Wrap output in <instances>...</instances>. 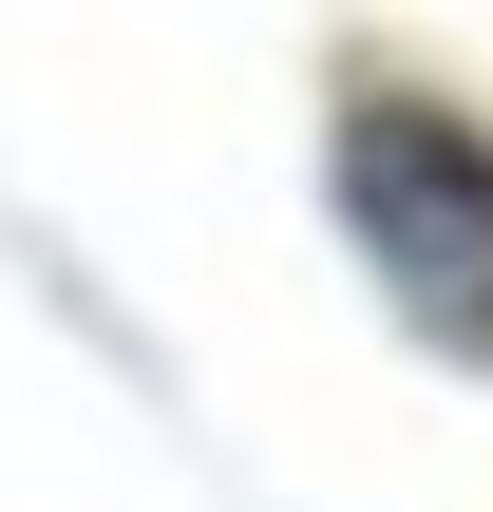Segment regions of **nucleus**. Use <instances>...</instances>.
Masks as SVG:
<instances>
[{
    "label": "nucleus",
    "mask_w": 493,
    "mask_h": 512,
    "mask_svg": "<svg viewBox=\"0 0 493 512\" xmlns=\"http://www.w3.org/2000/svg\"><path fill=\"white\" fill-rule=\"evenodd\" d=\"M342 228H361L380 304H399L437 361H493V133L475 114L361 95V114H342Z\"/></svg>",
    "instance_id": "f257e3e1"
}]
</instances>
